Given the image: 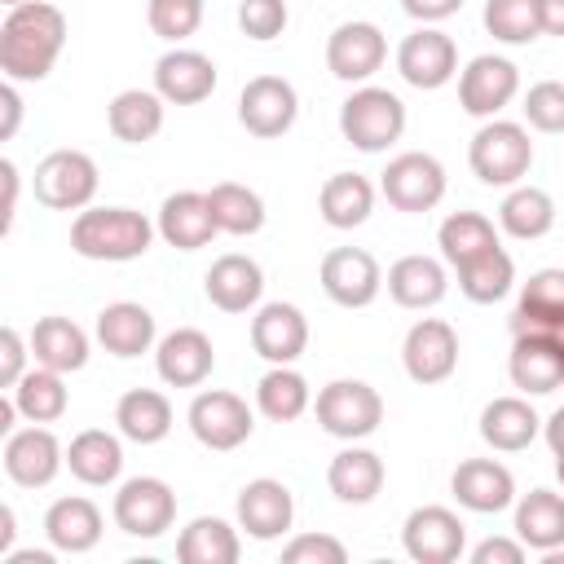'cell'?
Returning a JSON list of instances; mask_svg holds the SVG:
<instances>
[{
    "label": "cell",
    "mask_w": 564,
    "mask_h": 564,
    "mask_svg": "<svg viewBox=\"0 0 564 564\" xmlns=\"http://www.w3.org/2000/svg\"><path fill=\"white\" fill-rule=\"evenodd\" d=\"M0 181H4V207H0V216H4V229L13 225V203H18V167H13V159H0Z\"/></svg>",
    "instance_id": "54"
},
{
    "label": "cell",
    "mask_w": 564,
    "mask_h": 564,
    "mask_svg": "<svg viewBox=\"0 0 564 564\" xmlns=\"http://www.w3.org/2000/svg\"><path fill=\"white\" fill-rule=\"evenodd\" d=\"M4 4H9V9H13V4H26V0H4Z\"/></svg>",
    "instance_id": "59"
},
{
    "label": "cell",
    "mask_w": 564,
    "mask_h": 564,
    "mask_svg": "<svg viewBox=\"0 0 564 564\" xmlns=\"http://www.w3.org/2000/svg\"><path fill=\"white\" fill-rule=\"evenodd\" d=\"M520 560H524V542L511 538H485L471 551V564H520Z\"/></svg>",
    "instance_id": "51"
},
{
    "label": "cell",
    "mask_w": 564,
    "mask_h": 564,
    "mask_svg": "<svg viewBox=\"0 0 564 564\" xmlns=\"http://www.w3.org/2000/svg\"><path fill=\"white\" fill-rule=\"evenodd\" d=\"M62 463H66V449L57 445V436L44 423H31V427L4 436V471L22 489H44L62 471Z\"/></svg>",
    "instance_id": "16"
},
{
    "label": "cell",
    "mask_w": 564,
    "mask_h": 564,
    "mask_svg": "<svg viewBox=\"0 0 564 564\" xmlns=\"http://www.w3.org/2000/svg\"><path fill=\"white\" fill-rule=\"evenodd\" d=\"M339 132L348 145H357L361 154H379L392 141H401L405 132V106L397 93L388 88H357L344 106H339Z\"/></svg>",
    "instance_id": "3"
},
{
    "label": "cell",
    "mask_w": 564,
    "mask_h": 564,
    "mask_svg": "<svg viewBox=\"0 0 564 564\" xmlns=\"http://www.w3.org/2000/svg\"><path fill=\"white\" fill-rule=\"evenodd\" d=\"M207 203H212V216H216V229L220 234H234V238H247L264 225V198L238 181H220L207 189Z\"/></svg>",
    "instance_id": "42"
},
{
    "label": "cell",
    "mask_w": 564,
    "mask_h": 564,
    "mask_svg": "<svg viewBox=\"0 0 564 564\" xmlns=\"http://www.w3.org/2000/svg\"><path fill=\"white\" fill-rule=\"evenodd\" d=\"M304 344H308V322L295 304L273 300L251 317V348L273 366H291L304 352Z\"/></svg>",
    "instance_id": "22"
},
{
    "label": "cell",
    "mask_w": 564,
    "mask_h": 564,
    "mask_svg": "<svg viewBox=\"0 0 564 564\" xmlns=\"http://www.w3.org/2000/svg\"><path fill=\"white\" fill-rule=\"evenodd\" d=\"M383 286V269L370 251L361 247H335L322 256V291L339 304V308H366L375 304Z\"/></svg>",
    "instance_id": "15"
},
{
    "label": "cell",
    "mask_w": 564,
    "mask_h": 564,
    "mask_svg": "<svg viewBox=\"0 0 564 564\" xmlns=\"http://www.w3.org/2000/svg\"><path fill=\"white\" fill-rule=\"evenodd\" d=\"M449 489H454V498L467 511H480V516L507 511L516 502V480L494 458H467V463H458L454 476H449Z\"/></svg>",
    "instance_id": "24"
},
{
    "label": "cell",
    "mask_w": 564,
    "mask_h": 564,
    "mask_svg": "<svg viewBox=\"0 0 564 564\" xmlns=\"http://www.w3.org/2000/svg\"><path fill=\"white\" fill-rule=\"evenodd\" d=\"M66 44V18L48 0L13 4L0 22V70L13 84L44 79Z\"/></svg>",
    "instance_id": "1"
},
{
    "label": "cell",
    "mask_w": 564,
    "mask_h": 564,
    "mask_svg": "<svg viewBox=\"0 0 564 564\" xmlns=\"http://www.w3.org/2000/svg\"><path fill=\"white\" fill-rule=\"evenodd\" d=\"M401 9H405L410 18H419V22H441V18L458 13L463 0H401Z\"/></svg>",
    "instance_id": "52"
},
{
    "label": "cell",
    "mask_w": 564,
    "mask_h": 564,
    "mask_svg": "<svg viewBox=\"0 0 564 564\" xmlns=\"http://www.w3.org/2000/svg\"><path fill=\"white\" fill-rule=\"evenodd\" d=\"M176 520V494L159 476H132L115 494V524L128 538H159Z\"/></svg>",
    "instance_id": "8"
},
{
    "label": "cell",
    "mask_w": 564,
    "mask_h": 564,
    "mask_svg": "<svg viewBox=\"0 0 564 564\" xmlns=\"http://www.w3.org/2000/svg\"><path fill=\"white\" fill-rule=\"evenodd\" d=\"M238 26L247 40H278L286 31V0H242L238 4Z\"/></svg>",
    "instance_id": "48"
},
{
    "label": "cell",
    "mask_w": 564,
    "mask_h": 564,
    "mask_svg": "<svg viewBox=\"0 0 564 564\" xmlns=\"http://www.w3.org/2000/svg\"><path fill=\"white\" fill-rule=\"evenodd\" d=\"M516 93H520V70H516V62L494 57V53L471 57V62L463 66V75H458V106H463L471 119H494Z\"/></svg>",
    "instance_id": "14"
},
{
    "label": "cell",
    "mask_w": 564,
    "mask_h": 564,
    "mask_svg": "<svg viewBox=\"0 0 564 564\" xmlns=\"http://www.w3.org/2000/svg\"><path fill=\"white\" fill-rule=\"evenodd\" d=\"M516 286V260L502 247H489L480 256H471L467 264H458V291L471 304H494Z\"/></svg>",
    "instance_id": "39"
},
{
    "label": "cell",
    "mask_w": 564,
    "mask_h": 564,
    "mask_svg": "<svg viewBox=\"0 0 564 564\" xmlns=\"http://www.w3.org/2000/svg\"><path fill=\"white\" fill-rule=\"evenodd\" d=\"M26 348L31 344H22V335L13 326L0 330V388H13L26 375Z\"/></svg>",
    "instance_id": "50"
},
{
    "label": "cell",
    "mask_w": 564,
    "mask_h": 564,
    "mask_svg": "<svg viewBox=\"0 0 564 564\" xmlns=\"http://www.w3.org/2000/svg\"><path fill=\"white\" fill-rule=\"evenodd\" d=\"M154 93L172 106H198L216 93V62L198 48H167L154 62Z\"/></svg>",
    "instance_id": "18"
},
{
    "label": "cell",
    "mask_w": 564,
    "mask_h": 564,
    "mask_svg": "<svg viewBox=\"0 0 564 564\" xmlns=\"http://www.w3.org/2000/svg\"><path fill=\"white\" fill-rule=\"evenodd\" d=\"M291 520H295V498H291V489L282 480L260 476V480H247L242 485V494H238V524L256 542L282 538L291 529Z\"/></svg>",
    "instance_id": "21"
},
{
    "label": "cell",
    "mask_w": 564,
    "mask_h": 564,
    "mask_svg": "<svg viewBox=\"0 0 564 564\" xmlns=\"http://www.w3.org/2000/svg\"><path fill=\"white\" fill-rule=\"evenodd\" d=\"M317 212H322V220L330 229H357L375 212V185L366 176H357V172H335V176L322 181Z\"/></svg>",
    "instance_id": "33"
},
{
    "label": "cell",
    "mask_w": 564,
    "mask_h": 564,
    "mask_svg": "<svg viewBox=\"0 0 564 564\" xmlns=\"http://www.w3.org/2000/svg\"><path fill=\"white\" fill-rule=\"evenodd\" d=\"M308 401H313L308 379H304L300 370H291V366H273V370L260 375V383H256V410H260L264 419H273V423L300 419V414L308 410Z\"/></svg>",
    "instance_id": "40"
},
{
    "label": "cell",
    "mask_w": 564,
    "mask_h": 564,
    "mask_svg": "<svg viewBox=\"0 0 564 564\" xmlns=\"http://www.w3.org/2000/svg\"><path fill=\"white\" fill-rule=\"evenodd\" d=\"M538 18H542V35L564 40V0H538Z\"/></svg>",
    "instance_id": "56"
},
{
    "label": "cell",
    "mask_w": 564,
    "mask_h": 564,
    "mask_svg": "<svg viewBox=\"0 0 564 564\" xmlns=\"http://www.w3.org/2000/svg\"><path fill=\"white\" fill-rule=\"evenodd\" d=\"M154 229L141 212L132 207H84L75 220H70V247L75 256L84 260H110V264H123V260H137L150 251L154 242Z\"/></svg>",
    "instance_id": "2"
},
{
    "label": "cell",
    "mask_w": 564,
    "mask_h": 564,
    "mask_svg": "<svg viewBox=\"0 0 564 564\" xmlns=\"http://www.w3.org/2000/svg\"><path fill=\"white\" fill-rule=\"evenodd\" d=\"M467 163L485 185H516L520 176H529L533 167V141L524 132V123L511 119H489L471 145H467Z\"/></svg>",
    "instance_id": "4"
},
{
    "label": "cell",
    "mask_w": 564,
    "mask_h": 564,
    "mask_svg": "<svg viewBox=\"0 0 564 564\" xmlns=\"http://www.w3.org/2000/svg\"><path fill=\"white\" fill-rule=\"evenodd\" d=\"M295 115H300V97L282 75H256L238 93V123L251 137H264V141L282 137L295 123Z\"/></svg>",
    "instance_id": "10"
},
{
    "label": "cell",
    "mask_w": 564,
    "mask_h": 564,
    "mask_svg": "<svg viewBox=\"0 0 564 564\" xmlns=\"http://www.w3.org/2000/svg\"><path fill=\"white\" fill-rule=\"evenodd\" d=\"M397 70H401V79H405L410 88L432 93V88H441V84H449V79L458 75V48H454V40H449L445 31L419 26V31H410V35L401 40V48H397Z\"/></svg>",
    "instance_id": "13"
},
{
    "label": "cell",
    "mask_w": 564,
    "mask_h": 564,
    "mask_svg": "<svg viewBox=\"0 0 564 564\" xmlns=\"http://www.w3.org/2000/svg\"><path fill=\"white\" fill-rule=\"evenodd\" d=\"M542 432H546V445H551V454H555V476H560V485H564V405L542 423Z\"/></svg>",
    "instance_id": "53"
},
{
    "label": "cell",
    "mask_w": 564,
    "mask_h": 564,
    "mask_svg": "<svg viewBox=\"0 0 564 564\" xmlns=\"http://www.w3.org/2000/svg\"><path fill=\"white\" fill-rule=\"evenodd\" d=\"M9 392H13L18 414H22L26 423H57V419L66 414V383H62V370L35 366V370H26Z\"/></svg>",
    "instance_id": "41"
},
{
    "label": "cell",
    "mask_w": 564,
    "mask_h": 564,
    "mask_svg": "<svg viewBox=\"0 0 564 564\" xmlns=\"http://www.w3.org/2000/svg\"><path fill=\"white\" fill-rule=\"evenodd\" d=\"M538 432H542V419L533 414V405L524 397H494L480 410V436H485V445H494L502 454L533 445Z\"/></svg>",
    "instance_id": "29"
},
{
    "label": "cell",
    "mask_w": 564,
    "mask_h": 564,
    "mask_svg": "<svg viewBox=\"0 0 564 564\" xmlns=\"http://www.w3.org/2000/svg\"><path fill=\"white\" fill-rule=\"evenodd\" d=\"M106 123L119 141L141 145L154 141L163 132V97L154 88H123L110 106H106Z\"/></svg>",
    "instance_id": "34"
},
{
    "label": "cell",
    "mask_w": 564,
    "mask_h": 564,
    "mask_svg": "<svg viewBox=\"0 0 564 564\" xmlns=\"http://www.w3.org/2000/svg\"><path fill=\"white\" fill-rule=\"evenodd\" d=\"M189 432H194V441L198 445H207V449H238L247 436H251V427H256V419H251V410H247V401L238 397V392H225V388H207V392H198L194 401H189Z\"/></svg>",
    "instance_id": "7"
},
{
    "label": "cell",
    "mask_w": 564,
    "mask_h": 564,
    "mask_svg": "<svg viewBox=\"0 0 564 564\" xmlns=\"http://www.w3.org/2000/svg\"><path fill=\"white\" fill-rule=\"evenodd\" d=\"M436 247H441V256L458 269V264H467L471 256L498 247V234H494V220H489V216H480V212H454V216L441 220Z\"/></svg>",
    "instance_id": "44"
},
{
    "label": "cell",
    "mask_w": 564,
    "mask_h": 564,
    "mask_svg": "<svg viewBox=\"0 0 564 564\" xmlns=\"http://www.w3.org/2000/svg\"><path fill=\"white\" fill-rule=\"evenodd\" d=\"M445 264L432 260V256H401L392 269H388V295L401 304V308H432L445 300Z\"/></svg>",
    "instance_id": "31"
},
{
    "label": "cell",
    "mask_w": 564,
    "mask_h": 564,
    "mask_svg": "<svg viewBox=\"0 0 564 564\" xmlns=\"http://www.w3.org/2000/svg\"><path fill=\"white\" fill-rule=\"evenodd\" d=\"M498 225L511 234V238H542V234H551V225H555V203H551V194L546 189H538V185H516L507 198H502V207H498Z\"/></svg>",
    "instance_id": "43"
},
{
    "label": "cell",
    "mask_w": 564,
    "mask_h": 564,
    "mask_svg": "<svg viewBox=\"0 0 564 564\" xmlns=\"http://www.w3.org/2000/svg\"><path fill=\"white\" fill-rule=\"evenodd\" d=\"M13 533H18V529H13V507H0V551H4V555L13 551Z\"/></svg>",
    "instance_id": "57"
},
{
    "label": "cell",
    "mask_w": 564,
    "mask_h": 564,
    "mask_svg": "<svg viewBox=\"0 0 564 564\" xmlns=\"http://www.w3.org/2000/svg\"><path fill=\"white\" fill-rule=\"evenodd\" d=\"M145 22H150V31H154L159 40L181 44V40H189V35L198 31V22H203V0H150V4H145Z\"/></svg>",
    "instance_id": "46"
},
{
    "label": "cell",
    "mask_w": 564,
    "mask_h": 564,
    "mask_svg": "<svg viewBox=\"0 0 564 564\" xmlns=\"http://www.w3.org/2000/svg\"><path fill=\"white\" fill-rule=\"evenodd\" d=\"M97 194V163L84 150H53L35 163V198L53 212H84Z\"/></svg>",
    "instance_id": "6"
},
{
    "label": "cell",
    "mask_w": 564,
    "mask_h": 564,
    "mask_svg": "<svg viewBox=\"0 0 564 564\" xmlns=\"http://www.w3.org/2000/svg\"><path fill=\"white\" fill-rule=\"evenodd\" d=\"M97 339L110 357H141L154 344V313L132 300H115L97 313Z\"/></svg>",
    "instance_id": "27"
},
{
    "label": "cell",
    "mask_w": 564,
    "mask_h": 564,
    "mask_svg": "<svg viewBox=\"0 0 564 564\" xmlns=\"http://www.w3.org/2000/svg\"><path fill=\"white\" fill-rule=\"evenodd\" d=\"M524 119L538 132H564V84L560 79H542L524 93Z\"/></svg>",
    "instance_id": "47"
},
{
    "label": "cell",
    "mask_w": 564,
    "mask_h": 564,
    "mask_svg": "<svg viewBox=\"0 0 564 564\" xmlns=\"http://www.w3.org/2000/svg\"><path fill=\"white\" fill-rule=\"evenodd\" d=\"M66 467L84 485H110L123 471V445H119V436H110L101 427H88L66 445Z\"/></svg>",
    "instance_id": "37"
},
{
    "label": "cell",
    "mask_w": 564,
    "mask_h": 564,
    "mask_svg": "<svg viewBox=\"0 0 564 564\" xmlns=\"http://www.w3.org/2000/svg\"><path fill=\"white\" fill-rule=\"evenodd\" d=\"M485 31L502 44H533L542 35L538 0H485Z\"/></svg>",
    "instance_id": "45"
},
{
    "label": "cell",
    "mask_w": 564,
    "mask_h": 564,
    "mask_svg": "<svg viewBox=\"0 0 564 564\" xmlns=\"http://www.w3.org/2000/svg\"><path fill=\"white\" fill-rule=\"evenodd\" d=\"M379 189L397 212H432L445 198V167L423 150H405L383 167Z\"/></svg>",
    "instance_id": "9"
},
{
    "label": "cell",
    "mask_w": 564,
    "mask_h": 564,
    "mask_svg": "<svg viewBox=\"0 0 564 564\" xmlns=\"http://www.w3.org/2000/svg\"><path fill=\"white\" fill-rule=\"evenodd\" d=\"M159 234H163V242L176 247V251H198V247H207V242L220 234L207 194H198V189L167 194L163 207H159Z\"/></svg>",
    "instance_id": "25"
},
{
    "label": "cell",
    "mask_w": 564,
    "mask_h": 564,
    "mask_svg": "<svg viewBox=\"0 0 564 564\" xmlns=\"http://www.w3.org/2000/svg\"><path fill=\"white\" fill-rule=\"evenodd\" d=\"M212 366H216V352H212V339L198 326H176L154 348V370L172 388H198L212 375Z\"/></svg>",
    "instance_id": "20"
},
{
    "label": "cell",
    "mask_w": 564,
    "mask_h": 564,
    "mask_svg": "<svg viewBox=\"0 0 564 564\" xmlns=\"http://www.w3.org/2000/svg\"><path fill=\"white\" fill-rule=\"evenodd\" d=\"M401 361H405V375L414 383H445L458 366V335L449 322L441 317H419L410 330H405V344H401Z\"/></svg>",
    "instance_id": "12"
},
{
    "label": "cell",
    "mask_w": 564,
    "mask_h": 564,
    "mask_svg": "<svg viewBox=\"0 0 564 564\" xmlns=\"http://www.w3.org/2000/svg\"><path fill=\"white\" fill-rule=\"evenodd\" d=\"M0 101H4V128H0V137H13L18 132V119H22V97H18V84L13 79L4 84Z\"/></svg>",
    "instance_id": "55"
},
{
    "label": "cell",
    "mask_w": 564,
    "mask_h": 564,
    "mask_svg": "<svg viewBox=\"0 0 564 564\" xmlns=\"http://www.w3.org/2000/svg\"><path fill=\"white\" fill-rule=\"evenodd\" d=\"M31 357L35 366H48V370H79L88 361V335L70 322V317H40L31 326Z\"/></svg>",
    "instance_id": "35"
},
{
    "label": "cell",
    "mask_w": 564,
    "mask_h": 564,
    "mask_svg": "<svg viewBox=\"0 0 564 564\" xmlns=\"http://www.w3.org/2000/svg\"><path fill=\"white\" fill-rule=\"evenodd\" d=\"M238 551H242V542L220 516H198L176 538V560L181 564H234Z\"/></svg>",
    "instance_id": "38"
},
{
    "label": "cell",
    "mask_w": 564,
    "mask_h": 564,
    "mask_svg": "<svg viewBox=\"0 0 564 564\" xmlns=\"http://www.w3.org/2000/svg\"><path fill=\"white\" fill-rule=\"evenodd\" d=\"M383 57H388V40H383V31L375 22H344L326 40V66L344 84L370 79L383 66Z\"/></svg>",
    "instance_id": "17"
},
{
    "label": "cell",
    "mask_w": 564,
    "mask_h": 564,
    "mask_svg": "<svg viewBox=\"0 0 564 564\" xmlns=\"http://www.w3.org/2000/svg\"><path fill=\"white\" fill-rule=\"evenodd\" d=\"M203 291H207V300H212L220 313H247V308L260 304L264 273H260V264H256L251 256L229 251V256H220V260L207 269Z\"/></svg>",
    "instance_id": "26"
},
{
    "label": "cell",
    "mask_w": 564,
    "mask_h": 564,
    "mask_svg": "<svg viewBox=\"0 0 564 564\" xmlns=\"http://www.w3.org/2000/svg\"><path fill=\"white\" fill-rule=\"evenodd\" d=\"M564 326V269H538L520 286L516 313H511V335H560Z\"/></svg>",
    "instance_id": "19"
},
{
    "label": "cell",
    "mask_w": 564,
    "mask_h": 564,
    "mask_svg": "<svg viewBox=\"0 0 564 564\" xmlns=\"http://www.w3.org/2000/svg\"><path fill=\"white\" fill-rule=\"evenodd\" d=\"M507 375L520 392L546 397L564 383V352L551 335H516L511 357H507Z\"/></svg>",
    "instance_id": "23"
},
{
    "label": "cell",
    "mask_w": 564,
    "mask_h": 564,
    "mask_svg": "<svg viewBox=\"0 0 564 564\" xmlns=\"http://www.w3.org/2000/svg\"><path fill=\"white\" fill-rule=\"evenodd\" d=\"M326 485H330V494H335L339 502L361 507V502H370V498L383 489V458H379L375 449L348 445V449H339V454L330 458Z\"/></svg>",
    "instance_id": "32"
},
{
    "label": "cell",
    "mask_w": 564,
    "mask_h": 564,
    "mask_svg": "<svg viewBox=\"0 0 564 564\" xmlns=\"http://www.w3.org/2000/svg\"><path fill=\"white\" fill-rule=\"evenodd\" d=\"M516 538L533 551L555 555L564 546V498L555 489H529L516 502Z\"/></svg>",
    "instance_id": "30"
},
{
    "label": "cell",
    "mask_w": 564,
    "mask_h": 564,
    "mask_svg": "<svg viewBox=\"0 0 564 564\" xmlns=\"http://www.w3.org/2000/svg\"><path fill=\"white\" fill-rule=\"evenodd\" d=\"M9 564H53L48 551H9Z\"/></svg>",
    "instance_id": "58"
},
{
    "label": "cell",
    "mask_w": 564,
    "mask_h": 564,
    "mask_svg": "<svg viewBox=\"0 0 564 564\" xmlns=\"http://www.w3.org/2000/svg\"><path fill=\"white\" fill-rule=\"evenodd\" d=\"M115 423L137 445H159L172 432V401L154 388H132L115 405Z\"/></svg>",
    "instance_id": "36"
},
{
    "label": "cell",
    "mask_w": 564,
    "mask_h": 564,
    "mask_svg": "<svg viewBox=\"0 0 564 564\" xmlns=\"http://www.w3.org/2000/svg\"><path fill=\"white\" fill-rule=\"evenodd\" d=\"M282 560H286V564H344L348 551H344V542L330 538V533H300V538H291V542L282 546Z\"/></svg>",
    "instance_id": "49"
},
{
    "label": "cell",
    "mask_w": 564,
    "mask_h": 564,
    "mask_svg": "<svg viewBox=\"0 0 564 564\" xmlns=\"http://www.w3.org/2000/svg\"><path fill=\"white\" fill-rule=\"evenodd\" d=\"M44 533L53 542V551H66V555H84L97 546L101 538V511L93 498H57L48 511H44Z\"/></svg>",
    "instance_id": "28"
},
{
    "label": "cell",
    "mask_w": 564,
    "mask_h": 564,
    "mask_svg": "<svg viewBox=\"0 0 564 564\" xmlns=\"http://www.w3.org/2000/svg\"><path fill=\"white\" fill-rule=\"evenodd\" d=\"M401 546L414 564H454L467 546V529L449 507H414L405 516Z\"/></svg>",
    "instance_id": "11"
},
{
    "label": "cell",
    "mask_w": 564,
    "mask_h": 564,
    "mask_svg": "<svg viewBox=\"0 0 564 564\" xmlns=\"http://www.w3.org/2000/svg\"><path fill=\"white\" fill-rule=\"evenodd\" d=\"M317 423L339 441H361L383 423V397L361 379H335L317 392Z\"/></svg>",
    "instance_id": "5"
}]
</instances>
